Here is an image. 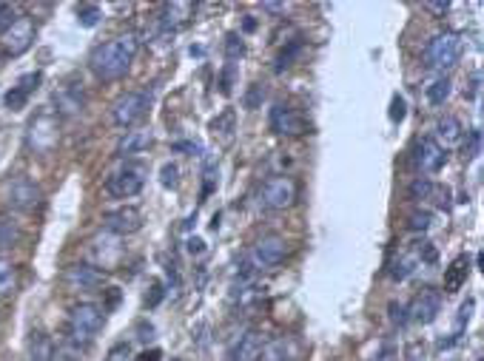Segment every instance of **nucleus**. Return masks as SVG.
<instances>
[{
  "mask_svg": "<svg viewBox=\"0 0 484 361\" xmlns=\"http://www.w3.org/2000/svg\"><path fill=\"white\" fill-rule=\"evenodd\" d=\"M6 202H9V208L29 213V210L40 208L43 191H40L29 177H18V179H12L9 188H6Z\"/></svg>",
  "mask_w": 484,
  "mask_h": 361,
  "instance_id": "obj_12",
  "label": "nucleus"
},
{
  "mask_svg": "<svg viewBox=\"0 0 484 361\" xmlns=\"http://www.w3.org/2000/svg\"><path fill=\"white\" fill-rule=\"evenodd\" d=\"M231 80H234V63L225 65L223 77H220V91H223V94H231Z\"/></svg>",
  "mask_w": 484,
  "mask_h": 361,
  "instance_id": "obj_46",
  "label": "nucleus"
},
{
  "mask_svg": "<svg viewBox=\"0 0 484 361\" xmlns=\"http://www.w3.org/2000/svg\"><path fill=\"white\" fill-rule=\"evenodd\" d=\"M18 239H20L18 225L9 222V220H0V248H12Z\"/></svg>",
  "mask_w": 484,
  "mask_h": 361,
  "instance_id": "obj_32",
  "label": "nucleus"
},
{
  "mask_svg": "<svg viewBox=\"0 0 484 361\" xmlns=\"http://www.w3.org/2000/svg\"><path fill=\"white\" fill-rule=\"evenodd\" d=\"M256 361H294V344L291 338H273L262 344V353Z\"/></svg>",
  "mask_w": 484,
  "mask_h": 361,
  "instance_id": "obj_23",
  "label": "nucleus"
},
{
  "mask_svg": "<svg viewBox=\"0 0 484 361\" xmlns=\"http://www.w3.org/2000/svg\"><path fill=\"white\" fill-rule=\"evenodd\" d=\"M450 91H453V83L447 77H439L428 86V103L430 106H445L450 100Z\"/></svg>",
  "mask_w": 484,
  "mask_h": 361,
  "instance_id": "obj_26",
  "label": "nucleus"
},
{
  "mask_svg": "<svg viewBox=\"0 0 484 361\" xmlns=\"http://www.w3.org/2000/svg\"><path fill=\"white\" fill-rule=\"evenodd\" d=\"M37 83H40V71H35V75H26V77H20V80H18V89H20L23 94H32V91L37 89Z\"/></svg>",
  "mask_w": 484,
  "mask_h": 361,
  "instance_id": "obj_43",
  "label": "nucleus"
},
{
  "mask_svg": "<svg viewBox=\"0 0 484 361\" xmlns=\"http://www.w3.org/2000/svg\"><path fill=\"white\" fill-rule=\"evenodd\" d=\"M51 341L43 336V333H35L32 341H29V361H49L51 355Z\"/></svg>",
  "mask_w": 484,
  "mask_h": 361,
  "instance_id": "obj_28",
  "label": "nucleus"
},
{
  "mask_svg": "<svg viewBox=\"0 0 484 361\" xmlns=\"http://www.w3.org/2000/svg\"><path fill=\"white\" fill-rule=\"evenodd\" d=\"M467 276H470V256L453 259V265L445 270V291H447V293L461 291V284L467 281Z\"/></svg>",
  "mask_w": 484,
  "mask_h": 361,
  "instance_id": "obj_22",
  "label": "nucleus"
},
{
  "mask_svg": "<svg viewBox=\"0 0 484 361\" xmlns=\"http://www.w3.org/2000/svg\"><path fill=\"white\" fill-rule=\"evenodd\" d=\"M262 344H265V338H262L259 330L242 333V336L237 338L234 350H231V361H256V355L262 353Z\"/></svg>",
  "mask_w": 484,
  "mask_h": 361,
  "instance_id": "obj_20",
  "label": "nucleus"
},
{
  "mask_svg": "<svg viewBox=\"0 0 484 361\" xmlns=\"http://www.w3.org/2000/svg\"><path fill=\"white\" fill-rule=\"evenodd\" d=\"M262 100H265V86H262V83H251V89H248L245 97H242V106L254 111V108L262 106Z\"/></svg>",
  "mask_w": 484,
  "mask_h": 361,
  "instance_id": "obj_33",
  "label": "nucleus"
},
{
  "mask_svg": "<svg viewBox=\"0 0 484 361\" xmlns=\"http://www.w3.org/2000/svg\"><path fill=\"white\" fill-rule=\"evenodd\" d=\"M425 9H428L433 18H445V15L450 12V4H447V0H428Z\"/></svg>",
  "mask_w": 484,
  "mask_h": 361,
  "instance_id": "obj_42",
  "label": "nucleus"
},
{
  "mask_svg": "<svg viewBox=\"0 0 484 361\" xmlns=\"http://www.w3.org/2000/svg\"><path fill=\"white\" fill-rule=\"evenodd\" d=\"M268 122H271V131L285 134V137H299V134H308V128H311V122L299 111L285 106V103H276L271 108V120Z\"/></svg>",
  "mask_w": 484,
  "mask_h": 361,
  "instance_id": "obj_13",
  "label": "nucleus"
},
{
  "mask_svg": "<svg viewBox=\"0 0 484 361\" xmlns=\"http://www.w3.org/2000/svg\"><path fill=\"white\" fill-rule=\"evenodd\" d=\"M254 29H256V20L248 15V18H245V32H254Z\"/></svg>",
  "mask_w": 484,
  "mask_h": 361,
  "instance_id": "obj_52",
  "label": "nucleus"
},
{
  "mask_svg": "<svg viewBox=\"0 0 484 361\" xmlns=\"http://www.w3.org/2000/svg\"><path fill=\"white\" fill-rule=\"evenodd\" d=\"M299 51H302V43H299V40H291L288 49L280 51V57H276V65H273V68H276V71H285L288 65H294V60H297Z\"/></svg>",
  "mask_w": 484,
  "mask_h": 361,
  "instance_id": "obj_29",
  "label": "nucleus"
},
{
  "mask_svg": "<svg viewBox=\"0 0 484 361\" xmlns=\"http://www.w3.org/2000/svg\"><path fill=\"white\" fill-rule=\"evenodd\" d=\"M163 296H166L163 284H160V281H154V284H151V296H146V305H149V308H157V305L163 302Z\"/></svg>",
  "mask_w": 484,
  "mask_h": 361,
  "instance_id": "obj_47",
  "label": "nucleus"
},
{
  "mask_svg": "<svg viewBox=\"0 0 484 361\" xmlns=\"http://www.w3.org/2000/svg\"><path fill=\"white\" fill-rule=\"evenodd\" d=\"M410 199H416V202H436L439 208H450V191L430 182V179H416L410 185Z\"/></svg>",
  "mask_w": 484,
  "mask_h": 361,
  "instance_id": "obj_19",
  "label": "nucleus"
},
{
  "mask_svg": "<svg viewBox=\"0 0 484 361\" xmlns=\"http://www.w3.org/2000/svg\"><path fill=\"white\" fill-rule=\"evenodd\" d=\"M143 185H146V168L137 165V163H128L106 179V194L114 199H128L134 194H140Z\"/></svg>",
  "mask_w": 484,
  "mask_h": 361,
  "instance_id": "obj_8",
  "label": "nucleus"
},
{
  "mask_svg": "<svg viewBox=\"0 0 484 361\" xmlns=\"http://www.w3.org/2000/svg\"><path fill=\"white\" fill-rule=\"evenodd\" d=\"M4 103H6V108H12V111H20V108L29 103V94H23L18 86H12V89L6 91V97H4Z\"/></svg>",
  "mask_w": 484,
  "mask_h": 361,
  "instance_id": "obj_36",
  "label": "nucleus"
},
{
  "mask_svg": "<svg viewBox=\"0 0 484 361\" xmlns=\"http://www.w3.org/2000/svg\"><path fill=\"white\" fill-rule=\"evenodd\" d=\"M202 251H205L202 239H188V253H202Z\"/></svg>",
  "mask_w": 484,
  "mask_h": 361,
  "instance_id": "obj_50",
  "label": "nucleus"
},
{
  "mask_svg": "<svg viewBox=\"0 0 484 361\" xmlns=\"http://www.w3.org/2000/svg\"><path fill=\"white\" fill-rule=\"evenodd\" d=\"M49 361H80V355H77V347L66 344V347H54L51 355H49Z\"/></svg>",
  "mask_w": 484,
  "mask_h": 361,
  "instance_id": "obj_37",
  "label": "nucleus"
},
{
  "mask_svg": "<svg viewBox=\"0 0 484 361\" xmlns=\"http://www.w3.org/2000/svg\"><path fill=\"white\" fill-rule=\"evenodd\" d=\"M387 310H390V322L396 324V327H404L410 319H407V305H399V302H390L387 305Z\"/></svg>",
  "mask_w": 484,
  "mask_h": 361,
  "instance_id": "obj_39",
  "label": "nucleus"
},
{
  "mask_svg": "<svg viewBox=\"0 0 484 361\" xmlns=\"http://www.w3.org/2000/svg\"><path fill=\"white\" fill-rule=\"evenodd\" d=\"M177 174H180L177 165L168 163V165H163V179H160V182H163L166 188H174V185H177Z\"/></svg>",
  "mask_w": 484,
  "mask_h": 361,
  "instance_id": "obj_44",
  "label": "nucleus"
},
{
  "mask_svg": "<svg viewBox=\"0 0 484 361\" xmlns=\"http://www.w3.org/2000/svg\"><path fill=\"white\" fill-rule=\"evenodd\" d=\"M103 228L111 234V236H131L143 228V213L140 208H134V205H123L117 210H108L103 216Z\"/></svg>",
  "mask_w": 484,
  "mask_h": 361,
  "instance_id": "obj_10",
  "label": "nucleus"
},
{
  "mask_svg": "<svg viewBox=\"0 0 484 361\" xmlns=\"http://www.w3.org/2000/svg\"><path fill=\"white\" fill-rule=\"evenodd\" d=\"M134 361H163V350H157V347H151V350H143V353L137 355Z\"/></svg>",
  "mask_w": 484,
  "mask_h": 361,
  "instance_id": "obj_48",
  "label": "nucleus"
},
{
  "mask_svg": "<svg viewBox=\"0 0 484 361\" xmlns=\"http://www.w3.org/2000/svg\"><path fill=\"white\" fill-rule=\"evenodd\" d=\"M404 114H407L404 100H402L399 94H393V100H390V120H393V122H402V120H404Z\"/></svg>",
  "mask_w": 484,
  "mask_h": 361,
  "instance_id": "obj_40",
  "label": "nucleus"
},
{
  "mask_svg": "<svg viewBox=\"0 0 484 361\" xmlns=\"http://www.w3.org/2000/svg\"><path fill=\"white\" fill-rule=\"evenodd\" d=\"M103 322H106V310L100 305H92V302L75 305L72 313H68V324H66L68 344L72 347H89L100 336Z\"/></svg>",
  "mask_w": 484,
  "mask_h": 361,
  "instance_id": "obj_3",
  "label": "nucleus"
},
{
  "mask_svg": "<svg viewBox=\"0 0 484 361\" xmlns=\"http://www.w3.org/2000/svg\"><path fill=\"white\" fill-rule=\"evenodd\" d=\"M416 259L433 265V262H436V248H433L430 242H419V245H416Z\"/></svg>",
  "mask_w": 484,
  "mask_h": 361,
  "instance_id": "obj_41",
  "label": "nucleus"
},
{
  "mask_svg": "<svg viewBox=\"0 0 484 361\" xmlns=\"http://www.w3.org/2000/svg\"><path fill=\"white\" fill-rule=\"evenodd\" d=\"M103 270L89 265V262H77V265H68L66 273H63V281L68 291H97L103 284Z\"/></svg>",
  "mask_w": 484,
  "mask_h": 361,
  "instance_id": "obj_14",
  "label": "nucleus"
},
{
  "mask_svg": "<svg viewBox=\"0 0 484 361\" xmlns=\"http://www.w3.org/2000/svg\"><path fill=\"white\" fill-rule=\"evenodd\" d=\"M100 6H94V4H83V6H77V20H80V26L83 29H92V26H97V20H100Z\"/></svg>",
  "mask_w": 484,
  "mask_h": 361,
  "instance_id": "obj_30",
  "label": "nucleus"
},
{
  "mask_svg": "<svg viewBox=\"0 0 484 361\" xmlns=\"http://www.w3.org/2000/svg\"><path fill=\"white\" fill-rule=\"evenodd\" d=\"M209 128H211V134H220V137L231 139V134L237 131V114H234V108H225L220 117H214L209 122Z\"/></svg>",
  "mask_w": 484,
  "mask_h": 361,
  "instance_id": "obj_25",
  "label": "nucleus"
},
{
  "mask_svg": "<svg viewBox=\"0 0 484 361\" xmlns=\"http://www.w3.org/2000/svg\"><path fill=\"white\" fill-rule=\"evenodd\" d=\"M461 51H464V37L459 32L447 29V32L430 37V43L425 46V65L430 71H447L459 63Z\"/></svg>",
  "mask_w": 484,
  "mask_h": 361,
  "instance_id": "obj_4",
  "label": "nucleus"
},
{
  "mask_svg": "<svg viewBox=\"0 0 484 361\" xmlns=\"http://www.w3.org/2000/svg\"><path fill=\"white\" fill-rule=\"evenodd\" d=\"M262 9H265V12H273V15H280V12H285V4H271V0H268V4H262Z\"/></svg>",
  "mask_w": 484,
  "mask_h": 361,
  "instance_id": "obj_51",
  "label": "nucleus"
},
{
  "mask_svg": "<svg viewBox=\"0 0 484 361\" xmlns=\"http://www.w3.org/2000/svg\"><path fill=\"white\" fill-rule=\"evenodd\" d=\"M447 160V151L439 146L433 137H422L416 142V154H413V163H416L419 174H436Z\"/></svg>",
  "mask_w": 484,
  "mask_h": 361,
  "instance_id": "obj_15",
  "label": "nucleus"
},
{
  "mask_svg": "<svg viewBox=\"0 0 484 361\" xmlns=\"http://www.w3.org/2000/svg\"><path fill=\"white\" fill-rule=\"evenodd\" d=\"M35 37H37L35 20L29 15H18L15 23L4 34H0V49H4L6 57H20V54H26L32 49Z\"/></svg>",
  "mask_w": 484,
  "mask_h": 361,
  "instance_id": "obj_6",
  "label": "nucleus"
},
{
  "mask_svg": "<svg viewBox=\"0 0 484 361\" xmlns=\"http://www.w3.org/2000/svg\"><path fill=\"white\" fill-rule=\"evenodd\" d=\"M15 287H18V267H15V262L0 256V299L15 293Z\"/></svg>",
  "mask_w": 484,
  "mask_h": 361,
  "instance_id": "obj_24",
  "label": "nucleus"
},
{
  "mask_svg": "<svg viewBox=\"0 0 484 361\" xmlns=\"http://www.w3.org/2000/svg\"><path fill=\"white\" fill-rule=\"evenodd\" d=\"M297 199V182L291 177H271L259 188V208L262 210H285Z\"/></svg>",
  "mask_w": 484,
  "mask_h": 361,
  "instance_id": "obj_7",
  "label": "nucleus"
},
{
  "mask_svg": "<svg viewBox=\"0 0 484 361\" xmlns=\"http://www.w3.org/2000/svg\"><path fill=\"white\" fill-rule=\"evenodd\" d=\"M149 106H151V94L149 91H125L111 106V122L117 128L128 131V128H134L137 122L149 114Z\"/></svg>",
  "mask_w": 484,
  "mask_h": 361,
  "instance_id": "obj_5",
  "label": "nucleus"
},
{
  "mask_svg": "<svg viewBox=\"0 0 484 361\" xmlns=\"http://www.w3.org/2000/svg\"><path fill=\"white\" fill-rule=\"evenodd\" d=\"M481 89V71H473V83H470V97H476Z\"/></svg>",
  "mask_w": 484,
  "mask_h": 361,
  "instance_id": "obj_49",
  "label": "nucleus"
},
{
  "mask_svg": "<svg viewBox=\"0 0 484 361\" xmlns=\"http://www.w3.org/2000/svg\"><path fill=\"white\" fill-rule=\"evenodd\" d=\"M154 146V134L149 128H134L125 131V137L117 142V157H134V154H143Z\"/></svg>",
  "mask_w": 484,
  "mask_h": 361,
  "instance_id": "obj_17",
  "label": "nucleus"
},
{
  "mask_svg": "<svg viewBox=\"0 0 484 361\" xmlns=\"http://www.w3.org/2000/svg\"><path fill=\"white\" fill-rule=\"evenodd\" d=\"M404 361H428V350L422 341H410L404 347Z\"/></svg>",
  "mask_w": 484,
  "mask_h": 361,
  "instance_id": "obj_38",
  "label": "nucleus"
},
{
  "mask_svg": "<svg viewBox=\"0 0 484 361\" xmlns=\"http://www.w3.org/2000/svg\"><path fill=\"white\" fill-rule=\"evenodd\" d=\"M288 256V239L280 236V234H268L262 239H256L242 262H240V276H248V279H256L259 273H268L273 270L276 265H283V259Z\"/></svg>",
  "mask_w": 484,
  "mask_h": 361,
  "instance_id": "obj_2",
  "label": "nucleus"
},
{
  "mask_svg": "<svg viewBox=\"0 0 484 361\" xmlns=\"http://www.w3.org/2000/svg\"><path fill=\"white\" fill-rule=\"evenodd\" d=\"M433 139L439 142V146L447 151L450 146H456V142L461 139V122H459V117H453V114H447V117H442L439 122H436V134H433Z\"/></svg>",
  "mask_w": 484,
  "mask_h": 361,
  "instance_id": "obj_21",
  "label": "nucleus"
},
{
  "mask_svg": "<svg viewBox=\"0 0 484 361\" xmlns=\"http://www.w3.org/2000/svg\"><path fill=\"white\" fill-rule=\"evenodd\" d=\"M128 353H131L128 341H120V344H114V347H111V353H108V361H125V358H128Z\"/></svg>",
  "mask_w": 484,
  "mask_h": 361,
  "instance_id": "obj_45",
  "label": "nucleus"
},
{
  "mask_svg": "<svg viewBox=\"0 0 484 361\" xmlns=\"http://www.w3.org/2000/svg\"><path fill=\"white\" fill-rule=\"evenodd\" d=\"M83 108H86V91L80 86L68 83L60 91H54V111L60 117H77L83 114Z\"/></svg>",
  "mask_w": 484,
  "mask_h": 361,
  "instance_id": "obj_16",
  "label": "nucleus"
},
{
  "mask_svg": "<svg viewBox=\"0 0 484 361\" xmlns=\"http://www.w3.org/2000/svg\"><path fill=\"white\" fill-rule=\"evenodd\" d=\"M26 142L35 154H49L54 146H57V120L51 114H37L32 122H29V131H26Z\"/></svg>",
  "mask_w": 484,
  "mask_h": 361,
  "instance_id": "obj_9",
  "label": "nucleus"
},
{
  "mask_svg": "<svg viewBox=\"0 0 484 361\" xmlns=\"http://www.w3.org/2000/svg\"><path fill=\"white\" fill-rule=\"evenodd\" d=\"M242 54H245V43H242L240 34L231 32V34L225 37V57H228V60H240Z\"/></svg>",
  "mask_w": 484,
  "mask_h": 361,
  "instance_id": "obj_34",
  "label": "nucleus"
},
{
  "mask_svg": "<svg viewBox=\"0 0 484 361\" xmlns=\"http://www.w3.org/2000/svg\"><path fill=\"white\" fill-rule=\"evenodd\" d=\"M191 12H194V6H191V4H166V6L160 9V18H157L160 34H163V37L174 34V32L188 20V15H191Z\"/></svg>",
  "mask_w": 484,
  "mask_h": 361,
  "instance_id": "obj_18",
  "label": "nucleus"
},
{
  "mask_svg": "<svg viewBox=\"0 0 484 361\" xmlns=\"http://www.w3.org/2000/svg\"><path fill=\"white\" fill-rule=\"evenodd\" d=\"M464 157L467 160H476L478 154H481V128H473V131H467V139H464Z\"/></svg>",
  "mask_w": 484,
  "mask_h": 361,
  "instance_id": "obj_31",
  "label": "nucleus"
},
{
  "mask_svg": "<svg viewBox=\"0 0 484 361\" xmlns=\"http://www.w3.org/2000/svg\"><path fill=\"white\" fill-rule=\"evenodd\" d=\"M430 222H433V216H430L428 210H416V213L407 216V228H410V231H428Z\"/></svg>",
  "mask_w": 484,
  "mask_h": 361,
  "instance_id": "obj_35",
  "label": "nucleus"
},
{
  "mask_svg": "<svg viewBox=\"0 0 484 361\" xmlns=\"http://www.w3.org/2000/svg\"><path fill=\"white\" fill-rule=\"evenodd\" d=\"M137 49H140V37H137L134 32L128 34H120L108 43H100L92 57H89V68L92 75L103 83H111V80H120L125 71L131 68L134 57H137Z\"/></svg>",
  "mask_w": 484,
  "mask_h": 361,
  "instance_id": "obj_1",
  "label": "nucleus"
},
{
  "mask_svg": "<svg viewBox=\"0 0 484 361\" xmlns=\"http://www.w3.org/2000/svg\"><path fill=\"white\" fill-rule=\"evenodd\" d=\"M416 265H419V259H416V253H402L396 262H393V267H390V276L396 279V281H404L413 270H416Z\"/></svg>",
  "mask_w": 484,
  "mask_h": 361,
  "instance_id": "obj_27",
  "label": "nucleus"
},
{
  "mask_svg": "<svg viewBox=\"0 0 484 361\" xmlns=\"http://www.w3.org/2000/svg\"><path fill=\"white\" fill-rule=\"evenodd\" d=\"M439 313H442V293L436 287H422V291L413 296V302L407 305V319L416 324H430V322H436Z\"/></svg>",
  "mask_w": 484,
  "mask_h": 361,
  "instance_id": "obj_11",
  "label": "nucleus"
}]
</instances>
